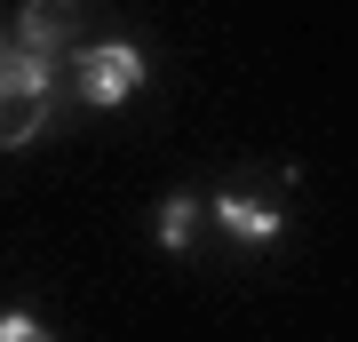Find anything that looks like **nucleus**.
Returning a JSON list of instances; mask_svg holds the SVG:
<instances>
[{"label": "nucleus", "instance_id": "5", "mask_svg": "<svg viewBox=\"0 0 358 342\" xmlns=\"http://www.w3.org/2000/svg\"><path fill=\"white\" fill-rule=\"evenodd\" d=\"M199 215H207V199H199V191H167V199H159V215H152V239H159L167 255H192Z\"/></svg>", "mask_w": 358, "mask_h": 342}, {"label": "nucleus", "instance_id": "1", "mask_svg": "<svg viewBox=\"0 0 358 342\" xmlns=\"http://www.w3.org/2000/svg\"><path fill=\"white\" fill-rule=\"evenodd\" d=\"M56 96H64V64L8 48L0 56V152H24V143L56 136Z\"/></svg>", "mask_w": 358, "mask_h": 342}, {"label": "nucleus", "instance_id": "2", "mask_svg": "<svg viewBox=\"0 0 358 342\" xmlns=\"http://www.w3.org/2000/svg\"><path fill=\"white\" fill-rule=\"evenodd\" d=\"M72 96L96 104V112H112V104H128L143 88V48H128V40H80L72 48Z\"/></svg>", "mask_w": 358, "mask_h": 342}, {"label": "nucleus", "instance_id": "6", "mask_svg": "<svg viewBox=\"0 0 358 342\" xmlns=\"http://www.w3.org/2000/svg\"><path fill=\"white\" fill-rule=\"evenodd\" d=\"M0 342H56V334L40 327L32 311H0Z\"/></svg>", "mask_w": 358, "mask_h": 342}, {"label": "nucleus", "instance_id": "4", "mask_svg": "<svg viewBox=\"0 0 358 342\" xmlns=\"http://www.w3.org/2000/svg\"><path fill=\"white\" fill-rule=\"evenodd\" d=\"M207 215H215L231 239H247V247H271V239L287 231V215H279L271 199H255V191H215V199H207Z\"/></svg>", "mask_w": 358, "mask_h": 342}, {"label": "nucleus", "instance_id": "7", "mask_svg": "<svg viewBox=\"0 0 358 342\" xmlns=\"http://www.w3.org/2000/svg\"><path fill=\"white\" fill-rule=\"evenodd\" d=\"M0 56H8V32H0Z\"/></svg>", "mask_w": 358, "mask_h": 342}, {"label": "nucleus", "instance_id": "3", "mask_svg": "<svg viewBox=\"0 0 358 342\" xmlns=\"http://www.w3.org/2000/svg\"><path fill=\"white\" fill-rule=\"evenodd\" d=\"M80 8H88V0H24V8H16V40H8V48L64 64V56L80 48Z\"/></svg>", "mask_w": 358, "mask_h": 342}]
</instances>
